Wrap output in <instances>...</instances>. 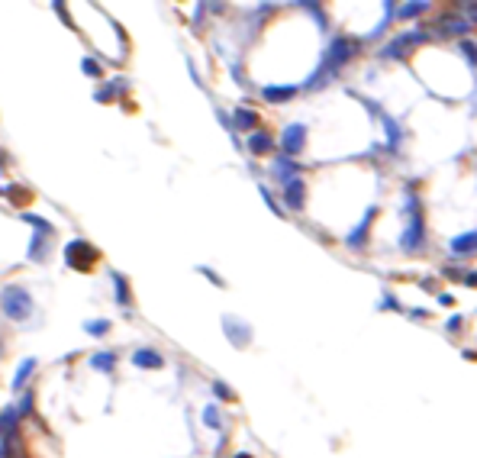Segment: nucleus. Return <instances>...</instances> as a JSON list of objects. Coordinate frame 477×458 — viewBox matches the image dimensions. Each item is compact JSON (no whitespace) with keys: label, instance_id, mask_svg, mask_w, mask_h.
<instances>
[{"label":"nucleus","instance_id":"ddd939ff","mask_svg":"<svg viewBox=\"0 0 477 458\" xmlns=\"http://www.w3.org/2000/svg\"><path fill=\"white\" fill-rule=\"evenodd\" d=\"M419 10H426V4H409V7H403V10H400V16H416Z\"/></svg>","mask_w":477,"mask_h":458},{"label":"nucleus","instance_id":"7ed1b4c3","mask_svg":"<svg viewBox=\"0 0 477 458\" xmlns=\"http://www.w3.org/2000/svg\"><path fill=\"white\" fill-rule=\"evenodd\" d=\"M419 239H423V220H419L416 200H413V216H409V229H407V236H403V245H407V249H416Z\"/></svg>","mask_w":477,"mask_h":458},{"label":"nucleus","instance_id":"f8f14e48","mask_svg":"<svg viewBox=\"0 0 477 458\" xmlns=\"http://www.w3.org/2000/svg\"><path fill=\"white\" fill-rule=\"evenodd\" d=\"M235 120H239V126H252V123H255V116H252V110H239V116H235Z\"/></svg>","mask_w":477,"mask_h":458},{"label":"nucleus","instance_id":"20e7f679","mask_svg":"<svg viewBox=\"0 0 477 458\" xmlns=\"http://www.w3.org/2000/svg\"><path fill=\"white\" fill-rule=\"evenodd\" d=\"M439 32H448V36H464V32H468V20H461V16L458 13H445L439 20Z\"/></svg>","mask_w":477,"mask_h":458},{"label":"nucleus","instance_id":"f3484780","mask_svg":"<svg viewBox=\"0 0 477 458\" xmlns=\"http://www.w3.org/2000/svg\"><path fill=\"white\" fill-rule=\"evenodd\" d=\"M0 455H4V442H0Z\"/></svg>","mask_w":477,"mask_h":458},{"label":"nucleus","instance_id":"f257e3e1","mask_svg":"<svg viewBox=\"0 0 477 458\" xmlns=\"http://www.w3.org/2000/svg\"><path fill=\"white\" fill-rule=\"evenodd\" d=\"M0 300H4V314H7L10 320H26V316H30V310H32L30 294H26V290H20V287H7Z\"/></svg>","mask_w":477,"mask_h":458},{"label":"nucleus","instance_id":"1a4fd4ad","mask_svg":"<svg viewBox=\"0 0 477 458\" xmlns=\"http://www.w3.org/2000/svg\"><path fill=\"white\" fill-rule=\"evenodd\" d=\"M287 204L290 206H300L303 204V184L300 181H290L287 184Z\"/></svg>","mask_w":477,"mask_h":458},{"label":"nucleus","instance_id":"dca6fc26","mask_svg":"<svg viewBox=\"0 0 477 458\" xmlns=\"http://www.w3.org/2000/svg\"><path fill=\"white\" fill-rule=\"evenodd\" d=\"M235 458H252V455H245V452H242V455H235Z\"/></svg>","mask_w":477,"mask_h":458},{"label":"nucleus","instance_id":"f03ea898","mask_svg":"<svg viewBox=\"0 0 477 458\" xmlns=\"http://www.w3.org/2000/svg\"><path fill=\"white\" fill-rule=\"evenodd\" d=\"M68 261H71V265H78L81 271H91V265L97 261V252H94L91 245L78 242V245H71V249H68Z\"/></svg>","mask_w":477,"mask_h":458},{"label":"nucleus","instance_id":"0eeeda50","mask_svg":"<svg viewBox=\"0 0 477 458\" xmlns=\"http://www.w3.org/2000/svg\"><path fill=\"white\" fill-rule=\"evenodd\" d=\"M452 252H458V255L477 252V233H464V236L452 239Z\"/></svg>","mask_w":477,"mask_h":458},{"label":"nucleus","instance_id":"4468645a","mask_svg":"<svg viewBox=\"0 0 477 458\" xmlns=\"http://www.w3.org/2000/svg\"><path fill=\"white\" fill-rule=\"evenodd\" d=\"M94 365H97V368H110V365H113V359H110V355H97V359H94Z\"/></svg>","mask_w":477,"mask_h":458},{"label":"nucleus","instance_id":"6e6552de","mask_svg":"<svg viewBox=\"0 0 477 458\" xmlns=\"http://www.w3.org/2000/svg\"><path fill=\"white\" fill-rule=\"evenodd\" d=\"M419 39H423V32H407V36H403V39H397V42H394V46H390V49H384V55H403L409 46H416Z\"/></svg>","mask_w":477,"mask_h":458},{"label":"nucleus","instance_id":"2eb2a0df","mask_svg":"<svg viewBox=\"0 0 477 458\" xmlns=\"http://www.w3.org/2000/svg\"><path fill=\"white\" fill-rule=\"evenodd\" d=\"M464 10H468L471 20H477V4H464Z\"/></svg>","mask_w":477,"mask_h":458},{"label":"nucleus","instance_id":"9d476101","mask_svg":"<svg viewBox=\"0 0 477 458\" xmlns=\"http://www.w3.org/2000/svg\"><path fill=\"white\" fill-rule=\"evenodd\" d=\"M249 145H252V152H268V149H271V139H268L265 132H255Z\"/></svg>","mask_w":477,"mask_h":458},{"label":"nucleus","instance_id":"423d86ee","mask_svg":"<svg viewBox=\"0 0 477 458\" xmlns=\"http://www.w3.org/2000/svg\"><path fill=\"white\" fill-rule=\"evenodd\" d=\"M303 132H306L303 126H287V132H284V149H287L290 155L303 149Z\"/></svg>","mask_w":477,"mask_h":458},{"label":"nucleus","instance_id":"39448f33","mask_svg":"<svg viewBox=\"0 0 477 458\" xmlns=\"http://www.w3.org/2000/svg\"><path fill=\"white\" fill-rule=\"evenodd\" d=\"M355 52V46L352 42H345V39H339V42H333V52H329V65L333 68H339L342 61H349V55Z\"/></svg>","mask_w":477,"mask_h":458},{"label":"nucleus","instance_id":"9b49d317","mask_svg":"<svg viewBox=\"0 0 477 458\" xmlns=\"http://www.w3.org/2000/svg\"><path fill=\"white\" fill-rule=\"evenodd\" d=\"M136 365H149V368H159L161 359L155 352H136Z\"/></svg>","mask_w":477,"mask_h":458}]
</instances>
